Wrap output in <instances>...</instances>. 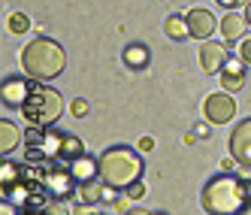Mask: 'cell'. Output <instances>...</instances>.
Masks as SVG:
<instances>
[{
  "label": "cell",
  "mask_w": 251,
  "mask_h": 215,
  "mask_svg": "<svg viewBox=\"0 0 251 215\" xmlns=\"http://www.w3.org/2000/svg\"><path fill=\"white\" fill-rule=\"evenodd\" d=\"M218 6H224V9H230V12H236L239 6H248V0H215Z\"/></svg>",
  "instance_id": "obj_23"
},
{
  "label": "cell",
  "mask_w": 251,
  "mask_h": 215,
  "mask_svg": "<svg viewBox=\"0 0 251 215\" xmlns=\"http://www.w3.org/2000/svg\"><path fill=\"white\" fill-rule=\"evenodd\" d=\"M233 167H239V164H236V158H233V155L221 161V173H233Z\"/></svg>",
  "instance_id": "obj_27"
},
{
  "label": "cell",
  "mask_w": 251,
  "mask_h": 215,
  "mask_svg": "<svg viewBox=\"0 0 251 215\" xmlns=\"http://www.w3.org/2000/svg\"><path fill=\"white\" fill-rule=\"evenodd\" d=\"M40 179H43L46 191H49L51 197H58V200H64V197H76L79 182H76V176H73V170H70V167H61V164L46 167Z\"/></svg>",
  "instance_id": "obj_5"
},
{
  "label": "cell",
  "mask_w": 251,
  "mask_h": 215,
  "mask_svg": "<svg viewBox=\"0 0 251 215\" xmlns=\"http://www.w3.org/2000/svg\"><path fill=\"white\" fill-rule=\"evenodd\" d=\"M227 58H230V55H227V46L218 43V40H206V43L200 46V67H203V73L218 76Z\"/></svg>",
  "instance_id": "obj_11"
},
{
  "label": "cell",
  "mask_w": 251,
  "mask_h": 215,
  "mask_svg": "<svg viewBox=\"0 0 251 215\" xmlns=\"http://www.w3.org/2000/svg\"><path fill=\"white\" fill-rule=\"evenodd\" d=\"M203 115L209 124H224V121H233V115H236V100L230 97V91H215L203 100Z\"/></svg>",
  "instance_id": "obj_6"
},
{
  "label": "cell",
  "mask_w": 251,
  "mask_h": 215,
  "mask_svg": "<svg viewBox=\"0 0 251 215\" xmlns=\"http://www.w3.org/2000/svg\"><path fill=\"white\" fill-rule=\"evenodd\" d=\"M15 182H22V167L3 161V164H0V185L9 188V185H15Z\"/></svg>",
  "instance_id": "obj_20"
},
{
  "label": "cell",
  "mask_w": 251,
  "mask_h": 215,
  "mask_svg": "<svg viewBox=\"0 0 251 215\" xmlns=\"http://www.w3.org/2000/svg\"><path fill=\"white\" fill-rule=\"evenodd\" d=\"M112 197H115V188L106 185L103 179L79 182V188H76V200H79V206H94V203H100V200H112Z\"/></svg>",
  "instance_id": "obj_10"
},
{
  "label": "cell",
  "mask_w": 251,
  "mask_h": 215,
  "mask_svg": "<svg viewBox=\"0 0 251 215\" xmlns=\"http://www.w3.org/2000/svg\"><path fill=\"white\" fill-rule=\"evenodd\" d=\"M218 30H221L224 43H239V40H245L248 22H245V15H239V12H227L221 19V25H218Z\"/></svg>",
  "instance_id": "obj_13"
},
{
  "label": "cell",
  "mask_w": 251,
  "mask_h": 215,
  "mask_svg": "<svg viewBox=\"0 0 251 215\" xmlns=\"http://www.w3.org/2000/svg\"><path fill=\"white\" fill-rule=\"evenodd\" d=\"M0 215H19V212H15V203L6 200V197H3V203H0Z\"/></svg>",
  "instance_id": "obj_26"
},
{
  "label": "cell",
  "mask_w": 251,
  "mask_h": 215,
  "mask_svg": "<svg viewBox=\"0 0 251 215\" xmlns=\"http://www.w3.org/2000/svg\"><path fill=\"white\" fill-rule=\"evenodd\" d=\"M6 27H9L12 33H25V30L30 27V19H27L25 12H12L9 19H6Z\"/></svg>",
  "instance_id": "obj_21"
},
{
  "label": "cell",
  "mask_w": 251,
  "mask_h": 215,
  "mask_svg": "<svg viewBox=\"0 0 251 215\" xmlns=\"http://www.w3.org/2000/svg\"><path fill=\"white\" fill-rule=\"evenodd\" d=\"M19 142H22V131H19V124L9 121V118H3V121H0V152H3V158H6L9 152L19 149Z\"/></svg>",
  "instance_id": "obj_16"
},
{
  "label": "cell",
  "mask_w": 251,
  "mask_h": 215,
  "mask_svg": "<svg viewBox=\"0 0 251 215\" xmlns=\"http://www.w3.org/2000/svg\"><path fill=\"white\" fill-rule=\"evenodd\" d=\"M197 136H209V124H200V128H197Z\"/></svg>",
  "instance_id": "obj_30"
},
{
  "label": "cell",
  "mask_w": 251,
  "mask_h": 215,
  "mask_svg": "<svg viewBox=\"0 0 251 215\" xmlns=\"http://www.w3.org/2000/svg\"><path fill=\"white\" fill-rule=\"evenodd\" d=\"M127 197H130V200H139V197H146V185H142V182H133V185L127 188Z\"/></svg>",
  "instance_id": "obj_24"
},
{
  "label": "cell",
  "mask_w": 251,
  "mask_h": 215,
  "mask_svg": "<svg viewBox=\"0 0 251 215\" xmlns=\"http://www.w3.org/2000/svg\"><path fill=\"white\" fill-rule=\"evenodd\" d=\"M70 170H73L76 182H91V179H100V161L91 155H82L70 164Z\"/></svg>",
  "instance_id": "obj_15"
},
{
  "label": "cell",
  "mask_w": 251,
  "mask_h": 215,
  "mask_svg": "<svg viewBox=\"0 0 251 215\" xmlns=\"http://www.w3.org/2000/svg\"><path fill=\"white\" fill-rule=\"evenodd\" d=\"M121 61L127 64L130 70H146V67L151 64V49L142 46V43H130L127 49L121 52Z\"/></svg>",
  "instance_id": "obj_14"
},
{
  "label": "cell",
  "mask_w": 251,
  "mask_h": 215,
  "mask_svg": "<svg viewBox=\"0 0 251 215\" xmlns=\"http://www.w3.org/2000/svg\"><path fill=\"white\" fill-rule=\"evenodd\" d=\"M97 161H100V179L115 191H127L133 182H142V173H146L139 152L130 146H109L103 149Z\"/></svg>",
  "instance_id": "obj_3"
},
{
  "label": "cell",
  "mask_w": 251,
  "mask_h": 215,
  "mask_svg": "<svg viewBox=\"0 0 251 215\" xmlns=\"http://www.w3.org/2000/svg\"><path fill=\"white\" fill-rule=\"evenodd\" d=\"M236 55L245 61V64H251V37H245V40H239V46H236Z\"/></svg>",
  "instance_id": "obj_22"
},
{
  "label": "cell",
  "mask_w": 251,
  "mask_h": 215,
  "mask_svg": "<svg viewBox=\"0 0 251 215\" xmlns=\"http://www.w3.org/2000/svg\"><path fill=\"white\" fill-rule=\"evenodd\" d=\"M239 215H251V203H248V206H245V209H242Z\"/></svg>",
  "instance_id": "obj_32"
},
{
  "label": "cell",
  "mask_w": 251,
  "mask_h": 215,
  "mask_svg": "<svg viewBox=\"0 0 251 215\" xmlns=\"http://www.w3.org/2000/svg\"><path fill=\"white\" fill-rule=\"evenodd\" d=\"M151 215H167V212H151Z\"/></svg>",
  "instance_id": "obj_33"
},
{
  "label": "cell",
  "mask_w": 251,
  "mask_h": 215,
  "mask_svg": "<svg viewBox=\"0 0 251 215\" xmlns=\"http://www.w3.org/2000/svg\"><path fill=\"white\" fill-rule=\"evenodd\" d=\"M30 88H33V79L30 76H6L3 85H0V100H3V106H25V100L30 97Z\"/></svg>",
  "instance_id": "obj_8"
},
{
  "label": "cell",
  "mask_w": 251,
  "mask_h": 215,
  "mask_svg": "<svg viewBox=\"0 0 251 215\" xmlns=\"http://www.w3.org/2000/svg\"><path fill=\"white\" fill-rule=\"evenodd\" d=\"M230 155L242 170H251V118L239 121L230 134Z\"/></svg>",
  "instance_id": "obj_7"
},
{
  "label": "cell",
  "mask_w": 251,
  "mask_h": 215,
  "mask_svg": "<svg viewBox=\"0 0 251 215\" xmlns=\"http://www.w3.org/2000/svg\"><path fill=\"white\" fill-rule=\"evenodd\" d=\"M85 155V142L79 139V136H73V134H67L64 136V146H61V155H58V161H67V164H73L76 158H82Z\"/></svg>",
  "instance_id": "obj_18"
},
{
  "label": "cell",
  "mask_w": 251,
  "mask_h": 215,
  "mask_svg": "<svg viewBox=\"0 0 251 215\" xmlns=\"http://www.w3.org/2000/svg\"><path fill=\"white\" fill-rule=\"evenodd\" d=\"M64 112V100L61 94L55 91V88H49L46 82H33L30 88V97L25 100L22 106V115L27 124H33V128H51Z\"/></svg>",
  "instance_id": "obj_4"
},
{
  "label": "cell",
  "mask_w": 251,
  "mask_h": 215,
  "mask_svg": "<svg viewBox=\"0 0 251 215\" xmlns=\"http://www.w3.org/2000/svg\"><path fill=\"white\" fill-rule=\"evenodd\" d=\"M185 19H188V30H191V37H194V40H203V43H206V40H212V33L218 30V25H221V22L209 12V9H200V6L188 9Z\"/></svg>",
  "instance_id": "obj_9"
},
{
  "label": "cell",
  "mask_w": 251,
  "mask_h": 215,
  "mask_svg": "<svg viewBox=\"0 0 251 215\" xmlns=\"http://www.w3.org/2000/svg\"><path fill=\"white\" fill-rule=\"evenodd\" d=\"M70 112H73V115H76V118H82V115H85V112H88V103H85V100H79V97H76V100H73V106H70Z\"/></svg>",
  "instance_id": "obj_25"
},
{
  "label": "cell",
  "mask_w": 251,
  "mask_h": 215,
  "mask_svg": "<svg viewBox=\"0 0 251 215\" xmlns=\"http://www.w3.org/2000/svg\"><path fill=\"white\" fill-rule=\"evenodd\" d=\"M124 215H151V212H149V209H127Z\"/></svg>",
  "instance_id": "obj_29"
},
{
  "label": "cell",
  "mask_w": 251,
  "mask_h": 215,
  "mask_svg": "<svg viewBox=\"0 0 251 215\" xmlns=\"http://www.w3.org/2000/svg\"><path fill=\"white\" fill-rule=\"evenodd\" d=\"M242 15H245V22H248V27H251V0H248V6H245V12H242Z\"/></svg>",
  "instance_id": "obj_31"
},
{
  "label": "cell",
  "mask_w": 251,
  "mask_h": 215,
  "mask_svg": "<svg viewBox=\"0 0 251 215\" xmlns=\"http://www.w3.org/2000/svg\"><path fill=\"white\" fill-rule=\"evenodd\" d=\"M164 30H167V37H170V40H188V37H191L188 19H185V15H170L167 25H164Z\"/></svg>",
  "instance_id": "obj_19"
},
{
  "label": "cell",
  "mask_w": 251,
  "mask_h": 215,
  "mask_svg": "<svg viewBox=\"0 0 251 215\" xmlns=\"http://www.w3.org/2000/svg\"><path fill=\"white\" fill-rule=\"evenodd\" d=\"M251 203V179L239 173L212 176L200 191V206L206 215H239Z\"/></svg>",
  "instance_id": "obj_1"
},
{
  "label": "cell",
  "mask_w": 251,
  "mask_h": 215,
  "mask_svg": "<svg viewBox=\"0 0 251 215\" xmlns=\"http://www.w3.org/2000/svg\"><path fill=\"white\" fill-rule=\"evenodd\" d=\"M151 149H154V139L151 136H142L139 139V152H151Z\"/></svg>",
  "instance_id": "obj_28"
},
{
  "label": "cell",
  "mask_w": 251,
  "mask_h": 215,
  "mask_svg": "<svg viewBox=\"0 0 251 215\" xmlns=\"http://www.w3.org/2000/svg\"><path fill=\"white\" fill-rule=\"evenodd\" d=\"M67 67V52L58 40L37 37L22 49V70L33 82H51L64 73Z\"/></svg>",
  "instance_id": "obj_2"
},
{
  "label": "cell",
  "mask_w": 251,
  "mask_h": 215,
  "mask_svg": "<svg viewBox=\"0 0 251 215\" xmlns=\"http://www.w3.org/2000/svg\"><path fill=\"white\" fill-rule=\"evenodd\" d=\"M245 61L239 58V55H233V58H227L224 61V67H221V88L224 91H230V94H236V91H242L245 88Z\"/></svg>",
  "instance_id": "obj_12"
},
{
  "label": "cell",
  "mask_w": 251,
  "mask_h": 215,
  "mask_svg": "<svg viewBox=\"0 0 251 215\" xmlns=\"http://www.w3.org/2000/svg\"><path fill=\"white\" fill-rule=\"evenodd\" d=\"M64 136L67 134H61L55 128H43V155L46 158H58L61 155V146H64Z\"/></svg>",
  "instance_id": "obj_17"
}]
</instances>
